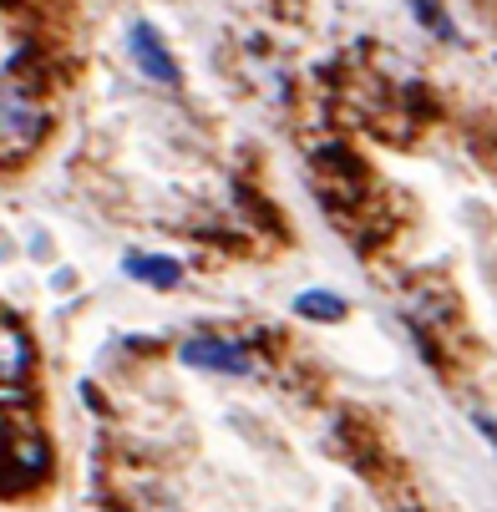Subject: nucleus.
I'll use <instances>...</instances> for the list:
<instances>
[{
    "label": "nucleus",
    "instance_id": "nucleus-1",
    "mask_svg": "<svg viewBox=\"0 0 497 512\" xmlns=\"http://www.w3.org/2000/svg\"><path fill=\"white\" fill-rule=\"evenodd\" d=\"M41 132H46V112L26 97V92H16V87H0V153H31L36 142H41Z\"/></svg>",
    "mask_w": 497,
    "mask_h": 512
},
{
    "label": "nucleus",
    "instance_id": "nucleus-3",
    "mask_svg": "<svg viewBox=\"0 0 497 512\" xmlns=\"http://www.w3.org/2000/svg\"><path fill=\"white\" fill-rule=\"evenodd\" d=\"M31 335L11 320V315H0V386H21L31 376Z\"/></svg>",
    "mask_w": 497,
    "mask_h": 512
},
{
    "label": "nucleus",
    "instance_id": "nucleus-4",
    "mask_svg": "<svg viewBox=\"0 0 497 512\" xmlns=\"http://www.w3.org/2000/svg\"><path fill=\"white\" fill-rule=\"evenodd\" d=\"M127 51H132V61L148 71L153 82H168V87L178 82V61L168 56V46L158 41L153 26H132V31H127Z\"/></svg>",
    "mask_w": 497,
    "mask_h": 512
},
{
    "label": "nucleus",
    "instance_id": "nucleus-2",
    "mask_svg": "<svg viewBox=\"0 0 497 512\" xmlns=\"http://www.w3.org/2000/svg\"><path fill=\"white\" fill-rule=\"evenodd\" d=\"M183 365H193V371H219V376H249L254 371V360L244 345L234 340H219V335H193L183 340Z\"/></svg>",
    "mask_w": 497,
    "mask_h": 512
},
{
    "label": "nucleus",
    "instance_id": "nucleus-7",
    "mask_svg": "<svg viewBox=\"0 0 497 512\" xmlns=\"http://www.w3.org/2000/svg\"><path fill=\"white\" fill-rule=\"evenodd\" d=\"M411 11H416V16L426 21V26H432L437 36H452V21H447V16H442L437 6H432V0H411Z\"/></svg>",
    "mask_w": 497,
    "mask_h": 512
},
{
    "label": "nucleus",
    "instance_id": "nucleus-5",
    "mask_svg": "<svg viewBox=\"0 0 497 512\" xmlns=\"http://www.w3.org/2000/svg\"><path fill=\"white\" fill-rule=\"evenodd\" d=\"M127 274L142 279V284H153V289H173L183 279V269L173 259H163V254H132L127 259Z\"/></svg>",
    "mask_w": 497,
    "mask_h": 512
},
{
    "label": "nucleus",
    "instance_id": "nucleus-6",
    "mask_svg": "<svg viewBox=\"0 0 497 512\" xmlns=\"http://www.w3.org/2000/svg\"><path fill=\"white\" fill-rule=\"evenodd\" d=\"M295 310L310 315V320H340V315H345V300L330 295V289H305V295L295 300Z\"/></svg>",
    "mask_w": 497,
    "mask_h": 512
}]
</instances>
